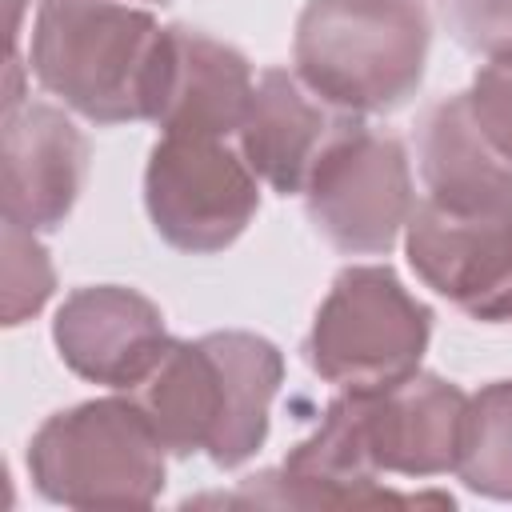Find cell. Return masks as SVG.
<instances>
[{"mask_svg": "<svg viewBox=\"0 0 512 512\" xmlns=\"http://www.w3.org/2000/svg\"><path fill=\"white\" fill-rule=\"evenodd\" d=\"M364 444L376 472L392 476H440L456 472L468 396L432 376L412 372L380 392H356Z\"/></svg>", "mask_w": 512, "mask_h": 512, "instance_id": "10", "label": "cell"}, {"mask_svg": "<svg viewBox=\"0 0 512 512\" xmlns=\"http://www.w3.org/2000/svg\"><path fill=\"white\" fill-rule=\"evenodd\" d=\"M464 96L492 148L512 164V64H484Z\"/></svg>", "mask_w": 512, "mask_h": 512, "instance_id": "18", "label": "cell"}, {"mask_svg": "<svg viewBox=\"0 0 512 512\" xmlns=\"http://www.w3.org/2000/svg\"><path fill=\"white\" fill-rule=\"evenodd\" d=\"M412 272L476 320H512V212L416 204L404 224Z\"/></svg>", "mask_w": 512, "mask_h": 512, "instance_id": "8", "label": "cell"}, {"mask_svg": "<svg viewBox=\"0 0 512 512\" xmlns=\"http://www.w3.org/2000/svg\"><path fill=\"white\" fill-rule=\"evenodd\" d=\"M428 16L416 0H308L296 20V76L332 108H400L424 80Z\"/></svg>", "mask_w": 512, "mask_h": 512, "instance_id": "3", "label": "cell"}, {"mask_svg": "<svg viewBox=\"0 0 512 512\" xmlns=\"http://www.w3.org/2000/svg\"><path fill=\"white\" fill-rule=\"evenodd\" d=\"M52 340L76 376L132 392L156 368L172 336L164 332V316L148 296L120 284H96L60 304Z\"/></svg>", "mask_w": 512, "mask_h": 512, "instance_id": "9", "label": "cell"}, {"mask_svg": "<svg viewBox=\"0 0 512 512\" xmlns=\"http://www.w3.org/2000/svg\"><path fill=\"white\" fill-rule=\"evenodd\" d=\"M300 196L316 232L332 248L352 256L388 252L412 216L404 144L352 116L316 160Z\"/></svg>", "mask_w": 512, "mask_h": 512, "instance_id": "6", "label": "cell"}, {"mask_svg": "<svg viewBox=\"0 0 512 512\" xmlns=\"http://www.w3.org/2000/svg\"><path fill=\"white\" fill-rule=\"evenodd\" d=\"M252 88H256L252 68L232 44L212 40L184 24L164 28L160 76L152 96V120L160 124V132H180V136L240 132Z\"/></svg>", "mask_w": 512, "mask_h": 512, "instance_id": "12", "label": "cell"}, {"mask_svg": "<svg viewBox=\"0 0 512 512\" xmlns=\"http://www.w3.org/2000/svg\"><path fill=\"white\" fill-rule=\"evenodd\" d=\"M416 156L432 204L448 212H512V164L492 148L464 92L424 112Z\"/></svg>", "mask_w": 512, "mask_h": 512, "instance_id": "14", "label": "cell"}, {"mask_svg": "<svg viewBox=\"0 0 512 512\" xmlns=\"http://www.w3.org/2000/svg\"><path fill=\"white\" fill-rule=\"evenodd\" d=\"M452 36L488 64H512V0H444Z\"/></svg>", "mask_w": 512, "mask_h": 512, "instance_id": "17", "label": "cell"}, {"mask_svg": "<svg viewBox=\"0 0 512 512\" xmlns=\"http://www.w3.org/2000/svg\"><path fill=\"white\" fill-rule=\"evenodd\" d=\"M256 172L224 136L160 132L148 172L144 204L152 228L180 252L208 256L228 248L260 208Z\"/></svg>", "mask_w": 512, "mask_h": 512, "instance_id": "7", "label": "cell"}, {"mask_svg": "<svg viewBox=\"0 0 512 512\" xmlns=\"http://www.w3.org/2000/svg\"><path fill=\"white\" fill-rule=\"evenodd\" d=\"M0 252H4V324H24L28 316H36L52 288H56V272L52 260L44 252V244L36 240V232L8 224L4 220V236H0Z\"/></svg>", "mask_w": 512, "mask_h": 512, "instance_id": "16", "label": "cell"}, {"mask_svg": "<svg viewBox=\"0 0 512 512\" xmlns=\"http://www.w3.org/2000/svg\"><path fill=\"white\" fill-rule=\"evenodd\" d=\"M284 380V356L256 332H208L168 340L156 368L132 388L168 452H204L220 468L244 464L268 436V408Z\"/></svg>", "mask_w": 512, "mask_h": 512, "instance_id": "1", "label": "cell"}, {"mask_svg": "<svg viewBox=\"0 0 512 512\" xmlns=\"http://www.w3.org/2000/svg\"><path fill=\"white\" fill-rule=\"evenodd\" d=\"M164 28L152 12L116 0H40L32 72L92 124L152 120Z\"/></svg>", "mask_w": 512, "mask_h": 512, "instance_id": "2", "label": "cell"}, {"mask_svg": "<svg viewBox=\"0 0 512 512\" xmlns=\"http://www.w3.org/2000/svg\"><path fill=\"white\" fill-rule=\"evenodd\" d=\"M88 172V140L52 104L4 108V220L48 232L72 212Z\"/></svg>", "mask_w": 512, "mask_h": 512, "instance_id": "11", "label": "cell"}, {"mask_svg": "<svg viewBox=\"0 0 512 512\" xmlns=\"http://www.w3.org/2000/svg\"><path fill=\"white\" fill-rule=\"evenodd\" d=\"M352 112L320 100L296 72L268 68L240 120V156L272 192H304L316 160L336 140Z\"/></svg>", "mask_w": 512, "mask_h": 512, "instance_id": "13", "label": "cell"}, {"mask_svg": "<svg viewBox=\"0 0 512 512\" xmlns=\"http://www.w3.org/2000/svg\"><path fill=\"white\" fill-rule=\"evenodd\" d=\"M164 440L128 396L48 416L28 444L40 496L68 508H148L164 488Z\"/></svg>", "mask_w": 512, "mask_h": 512, "instance_id": "4", "label": "cell"}, {"mask_svg": "<svg viewBox=\"0 0 512 512\" xmlns=\"http://www.w3.org/2000/svg\"><path fill=\"white\" fill-rule=\"evenodd\" d=\"M456 476L492 500H512V380L468 396Z\"/></svg>", "mask_w": 512, "mask_h": 512, "instance_id": "15", "label": "cell"}, {"mask_svg": "<svg viewBox=\"0 0 512 512\" xmlns=\"http://www.w3.org/2000/svg\"><path fill=\"white\" fill-rule=\"evenodd\" d=\"M432 336V312L420 304L392 268H344L304 344L312 372L340 392H380L420 368Z\"/></svg>", "mask_w": 512, "mask_h": 512, "instance_id": "5", "label": "cell"}]
</instances>
